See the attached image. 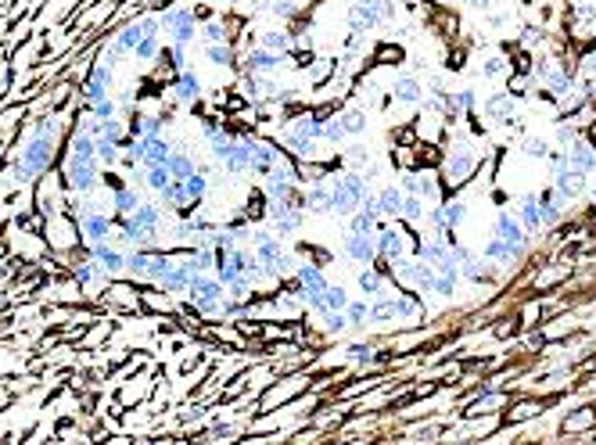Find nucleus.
Returning <instances> with one entry per match:
<instances>
[{
    "instance_id": "1",
    "label": "nucleus",
    "mask_w": 596,
    "mask_h": 445,
    "mask_svg": "<svg viewBox=\"0 0 596 445\" xmlns=\"http://www.w3.org/2000/svg\"><path fill=\"white\" fill-rule=\"evenodd\" d=\"M65 115H36L29 119V126L22 130L12 158H8V169H4V180L12 187H33L40 184L44 176H51L58 169V158H61V144H65Z\"/></svg>"
},
{
    "instance_id": "2",
    "label": "nucleus",
    "mask_w": 596,
    "mask_h": 445,
    "mask_svg": "<svg viewBox=\"0 0 596 445\" xmlns=\"http://www.w3.org/2000/svg\"><path fill=\"white\" fill-rule=\"evenodd\" d=\"M248 248L255 251V258H259V266L274 277V281H288L295 274V266H298V251L291 248V241L277 237L266 223H255L251 226V237H248Z\"/></svg>"
},
{
    "instance_id": "3",
    "label": "nucleus",
    "mask_w": 596,
    "mask_h": 445,
    "mask_svg": "<svg viewBox=\"0 0 596 445\" xmlns=\"http://www.w3.org/2000/svg\"><path fill=\"white\" fill-rule=\"evenodd\" d=\"M481 162H485V151H481V144L471 137V133H457L453 140H449V147H446V158H442V172L439 176H446V187L449 191H460L471 176L481 169Z\"/></svg>"
},
{
    "instance_id": "4",
    "label": "nucleus",
    "mask_w": 596,
    "mask_h": 445,
    "mask_svg": "<svg viewBox=\"0 0 596 445\" xmlns=\"http://www.w3.org/2000/svg\"><path fill=\"white\" fill-rule=\"evenodd\" d=\"M327 184H330V216L334 219H349L360 205H363V198L374 191V184L367 180V172H360V169H334L330 176H327Z\"/></svg>"
},
{
    "instance_id": "5",
    "label": "nucleus",
    "mask_w": 596,
    "mask_h": 445,
    "mask_svg": "<svg viewBox=\"0 0 596 445\" xmlns=\"http://www.w3.org/2000/svg\"><path fill=\"white\" fill-rule=\"evenodd\" d=\"M158 26H162V40L177 44V47H195L198 44V12L195 0H169V4L158 8Z\"/></svg>"
},
{
    "instance_id": "6",
    "label": "nucleus",
    "mask_w": 596,
    "mask_h": 445,
    "mask_svg": "<svg viewBox=\"0 0 596 445\" xmlns=\"http://www.w3.org/2000/svg\"><path fill=\"white\" fill-rule=\"evenodd\" d=\"M191 302V309L202 316V323H219L223 320V302H226V288L219 284L216 274H198L195 284L184 295Z\"/></svg>"
},
{
    "instance_id": "7",
    "label": "nucleus",
    "mask_w": 596,
    "mask_h": 445,
    "mask_svg": "<svg viewBox=\"0 0 596 445\" xmlns=\"http://www.w3.org/2000/svg\"><path fill=\"white\" fill-rule=\"evenodd\" d=\"M313 370H291V374H281L259 399H255V413H266V409H277V406H284V402H291V399H298L302 392H309L313 388Z\"/></svg>"
},
{
    "instance_id": "8",
    "label": "nucleus",
    "mask_w": 596,
    "mask_h": 445,
    "mask_svg": "<svg viewBox=\"0 0 596 445\" xmlns=\"http://www.w3.org/2000/svg\"><path fill=\"white\" fill-rule=\"evenodd\" d=\"M205 79H202V72L195 68V65H187L184 72H177L173 79L165 83V101L169 105H177L180 112H187V108H198L202 101H205Z\"/></svg>"
},
{
    "instance_id": "9",
    "label": "nucleus",
    "mask_w": 596,
    "mask_h": 445,
    "mask_svg": "<svg viewBox=\"0 0 596 445\" xmlns=\"http://www.w3.org/2000/svg\"><path fill=\"white\" fill-rule=\"evenodd\" d=\"M115 72L119 68H112L105 58H94L87 65V75H83V86H79V105H94V101H105V98L119 94L115 91Z\"/></svg>"
},
{
    "instance_id": "10",
    "label": "nucleus",
    "mask_w": 596,
    "mask_h": 445,
    "mask_svg": "<svg viewBox=\"0 0 596 445\" xmlns=\"http://www.w3.org/2000/svg\"><path fill=\"white\" fill-rule=\"evenodd\" d=\"M266 226L277 237H284V241L302 237V230H306V209H302V202H270L266 205Z\"/></svg>"
},
{
    "instance_id": "11",
    "label": "nucleus",
    "mask_w": 596,
    "mask_h": 445,
    "mask_svg": "<svg viewBox=\"0 0 596 445\" xmlns=\"http://www.w3.org/2000/svg\"><path fill=\"white\" fill-rule=\"evenodd\" d=\"M374 244H377V258H385V262H399V258L409 255V237H406V230H402L399 219L395 223L381 219L377 234H374Z\"/></svg>"
},
{
    "instance_id": "12",
    "label": "nucleus",
    "mask_w": 596,
    "mask_h": 445,
    "mask_svg": "<svg viewBox=\"0 0 596 445\" xmlns=\"http://www.w3.org/2000/svg\"><path fill=\"white\" fill-rule=\"evenodd\" d=\"M399 187L406 195H420L428 205H435V202L446 198V187L439 180V172H424V169H402L399 172Z\"/></svg>"
},
{
    "instance_id": "13",
    "label": "nucleus",
    "mask_w": 596,
    "mask_h": 445,
    "mask_svg": "<svg viewBox=\"0 0 596 445\" xmlns=\"http://www.w3.org/2000/svg\"><path fill=\"white\" fill-rule=\"evenodd\" d=\"M288 68V54H277V51H266L259 44H248L241 51V72H251V75H281Z\"/></svg>"
},
{
    "instance_id": "14",
    "label": "nucleus",
    "mask_w": 596,
    "mask_h": 445,
    "mask_svg": "<svg viewBox=\"0 0 596 445\" xmlns=\"http://www.w3.org/2000/svg\"><path fill=\"white\" fill-rule=\"evenodd\" d=\"M248 44H259L266 51H277V54H291L298 36L291 33V26H277V22H263L259 29H248L244 33V47Z\"/></svg>"
},
{
    "instance_id": "15",
    "label": "nucleus",
    "mask_w": 596,
    "mask_h": 445,
    "mask_svg": "<svg viewBox=\"0 0 596 445\" xmlns=\"http://www.w3.org/2000/svg\"><path fill=\"white\" fill-rule=\"evenodd\" d=\"M338 255H342V262L349 266V270H363V266H370L377 258V244H374V234H342V248H338Z\"/></svg>"
},
{
    "instance_id": "16",
    "label": "nucleus",
    "mask_w": 596,
    "mask_h": 445,
    "mask_svg": "<svg viewBox=\"0 0 596 445\" xmlns=\"http://www.w3.org/2000/svg\"><path fill=\"white\" fill-rule=\"evenodd\" d=\"M87 255L101 266L108 277H126V248L112 237V241H98V244H87Z\"/></svg>"
},
{
    "instance_id": "17",
    "label": "nucleus",
    "mask_w": 596,
    "mask_h": 445,
    "mask_svg": "<svg viewBox=\"0 0 596 445\" xmlns=\"http://www.w3.org/2000/svg\"><path fill=\"white\" fill-rule=\"evenodd\" d=\"M327 176L330 172H320V176H313V180L302 187V209H306V216H316V219L330 216V184H327Z\"/></svg>"
},
{
    "instance_id": "18",
    "label": "nucleus",
    "mask_w": 596,
    "mask_h": 445,
    "mask_svg": "<svg viewBox=\"0 0 596 445\" xmlns=\"http://www.w3.org/2000/svg\"><path fill=\"white\" fill-rule=\"evenodd\" d=\"M485 119L496 123V126H521V115H518V98L514 94H489V101L481 105Z\"/></svg>"
},
{
    "instance_id": "19",
    "label": "nucleus",
    "mask_w": 596,
    "mask_h": 445,
    "mask_svg": "<svg viewBox=\"0 0 596 445\" xmlns=\"http://www.w3.org/2000/svg\"><path fill=\"white\" fill-rule=\"evenodd\" d=\"M492 237H499V241H506V244H514V248H521V251H528V248H532L528 230L518 223V216H514V212H506V209L496 216V223H492Z\"/></svg>"
},
{
    "instance_id": "20",
    "label": "nucleus",
    "mask_w": 596,
    "mask_h": 445,
    "mask_svg": "<svg viewBox=\"0 0 596 445\" xmlns=\"http://www.w3.org/2000/svg\"><path fill=\"white\" fill-rule=\"evenodd\" d=\"M288 155H284V147H281V140L277 137H259V144H255V165H251V176L255 180H263V176L274 169V165H281Z\"/></svg>"
},
{
    "instance_id": "21",
    "label": "nucleus",
    "mask_w": 596,
    "mask_h": 445,
    "mask_svg": "<svg viewBox=\"0 0 596 445\" xmlns=\"http://www.w3.org/2000/svg\"><path fill=\"white\" fill-rule=\"evenodd\" d=\"M202 58H205L212 68H223V72H241V47H237L234 40L202 44Z\"/></svg>"
},
{
    "instance_id": "22",
    "label": "nucleus",
    "mask_w": 596,
    "mask_h": 445,
    "mask_svg": "<svg viewBox=\"0 0 596 445\" xmlns=\"http://www.w3.org/2000/svg\"><path fill=\"white\" fill-rule=\"evenodd\" d=\"M392 302H395V320H399V323L417 327V323L428 320V309H424V302H420V295H417L413 288H399V291L392 295Z\"/></svg>"
},
{
    "instance_id": "23",
    "label": "nucleus",
    "mask_w": 596,
    "mask_h": 445,
    "mask_svg": "<svg viewBox=\"0 0 596 445\" xmlns=\"http://www.w3.org/2000/svg\"><path fill=\"white\" fill-rule=\"evenodd\" d=\"M353 274H356V291H360L367 302L381 298V295H385V288H392V284H395V281H392V274L377 270L374 262H370V266H363V270H353Z\"/></svg>"
},
{
    "instance_id": "24",
    "label": "nucleus",
    "mask_w": 596,
    "mask_h": 445,
    "mask_svg": "<svg viewBox=\"0 0 596 445\" xmlns=\"http://www.w3.org/2000/svg\"><path fill=\"white\" fill-rule=\"evenodd\" d=\"M536 198H539V216H543V230H553V226H557V223L564 219V209H568L571 202H568V198H564V195H560V191H557L553 184H550V187H543V191H539Z\"/></svg>"
},
{
    "instance_id": "25",
    "label": "nucleus",
    "mask_w": 596,
    "mask_h": 445,
    "mask_svg": "<svg viewBox=\"0 0 596 445\" xmlns=\"http://www.w3.org/2000/svg\"><path fill=\"white\" fill-rule=\"evenodd\" d=\"M424 94H428V91H424V83L417 75H399L392 83V101L402 105V108H420Z\"/></svg>"
},
{
    "instance_id": "26",
    "label": "nucleus",
    "mask_w": 596,
    "mask_h": 445,
    "mask_svg": "<svg viewBox=\"0 0 596 445\" xmlns=\"http://www.w3.org/2000/svg\"><path fill=\"white\" fill-rule=\"evenodd\" d=\"M514 216H518V223L528 230V237H539V234H543V216H539V198H536V191H528V195H521V198L514 202Z\"/></svg>"
},
{
    "instance_id": "27",
    "label": "nucleus",
    "mask_w": 596,
    "mask_h": 445,
    "mask_svg": "<svg viewBox=\"0 0 596 445\" xmlns=\"http://www.w3.org/2000/svg\"><path fill=\"white\" fill-rule=\"evenodd\" d=\"M248 434V420H209L198 441H241Z\"/></svg>"
},
{
    "instance_id": "28",
    "label": "nucleus",
    "mask_w": 596,
    "mask_h": 445,
    "mask_svg": "<svg viewBox=\"0 0 596 445\" xmlns=\"http://www.w3.org/2000/svg\"><path fill=\"white\" fill-rule=\"evenodd\" d=\"M198 169H202V158L187 144L173 140V155H169V172H173V180H187V176L198 172Z\"/></svg>"
},
{
    "instance_id": "29",
    "label": "nucleus",
    "mask_w": 596,
    "mask_h": 445,
    "mask_svg": "<svg viewBox=\"0 0 596 445\" xmlns=\"http://www.w3.org/2000/svg\"><path fill=\"white\" fill-rule=\"evenodd\" d=\"M585 180H589L585 172H578V169L568 165V169H557V172H553V180H550V184H553L568 202H578V198L585 195Z\"/></svg>"
},
{
    "instance_id": "30",
    "label": "nucleus",
    "mask_w": 596,
    "mask_h": 445,
    "mask_svg": "<svg viewBox=\"0 0 596 445\" xmlns=\"http://www.w3.org/2000/svg\"><path fill=\"white\" fill-rule=\"evenodd\" d=\"M338 158H342V165L346 169H367L370 162H374V151H370V144L363 140V137H349L346 144H342V151H338Z\"/></svg>"
},
{
    "instance_id": "31",
    "label": "nucleus",
    "mask_w": 596,
    "mask_h": 445,
    "mask_svg": "<svg viewBox=\"0 0 596 445\" xmlns=\"http://www.w3.org/2000/svg\"><path fill=\"white\" fill-rule=\"evenodd\" d=\"M525 255H528V251L506 244V241H499V237H489V244H485V251H481V258H489L492 266H518V262H525Z\"/></svg>"
},
{
    "instance_id": "32",
    "label": "nucleus",
    "mask_w": 596,
    "mask_h": 445,
    "mask_svg": "<svg viewBox=\"0 0 596 445\" xmlns=\"http://www.w3.org/2000/svg\"><path fill=\"white\" fill-rule=\"evenodd\" d=\"M338 119H342L349 137H367V130H370V115L363 105H342L338 108Z\"/></svg>"
},
{
    "instance_id": "33",
    "label": "nucleus",
    "mask_w": 596,
    "mask_h": 445,
    "mask_svg": "<svg viewBox=\"0 0 596 445\" xmlns=\"http://www.w3.org/2000/svg\"><path fill=\"white\" fill-rule=\"evenodd\" d=\"M568 162H571V169H578V172H585V176H592L596 172V147L592 144H585L582 137L568 147Z\"/></svg>"
},
{
    "instance_id": "34",
    "label": "nucleus",
    "mask_w": 596,
    "mask_h": 445,
    "mask_svg": "<svg viewBox=\"0 0 596 445\" xmlns=\"http://www.w3.org/2000/svg\"><path fill=\"white\" fill-rule=\"evenodd\" d=\"M402 198H406V191H402L399 184H381V187H377V202H381V209H385V219H399Z\"/></svg>"
},
{
    "instance_id": "35",
    "label": "nucleus",
    "mask_w": 596,
    "mask_h": 445,
    "mask_svg": "<svg viewBox=\"0 0 596 445\" xmlns=\"http://www.w3.org/2000/svg\"><path fill=\"white\" fill-rule=\"evenodd\" d=\"M388 323H395V302H392V295H381L370 302L367 327H388Z\"/></svg>"
},
{
    "instance_id": "36",
    "label": "nucleus",
    "mask_w": 596,
    "mask_h": 445,
    "mask_svg": "<svg viewBox=\"0 0 596 445\" xmlns=\"http://www.w3.org/2000/svg\"><path fill=\"white\" fill-rule=\"evenodd\" d=\"M320 140H323V147H342V144L349 140V133H346L342 119H338V112H330V115L323 119V133H320Z\"/></svg>"
},
{
    "instance_id": "37",
    "label": "nucleus",
    "mask_w": 596,
    "mask_h": 445,
    "mask_svg": "<svg viewBox=\"0 0 596 445\" xmlns=\"http://www.w3.org/2000/svg\"><path fill=\"white\" fill-rule=\"evenodd\" d=\"M424 216H428V202H424L420 195H406V198H402V212H399V219L409 223V226H420Z\"/></svg>"
},
{
    "instance_id": "38",
    "label": "nucleus",
    "mask_w": 596,
    "mask_h": 445,
    "mask_svg": "<svg viewBox=\"0 0 596 445\" xmlns=\"http://www.w3.org/2000/svg\"><path fill=\"white\" fill-rule=\"evenodd\" d=\"M442 212H446L449 234H457V230L467 223V202H464V198H442Z\"/></svg>"
},
{
    "instance_id": "39",
    "label": "nucleus",
    "mask_w": 596,
    "mask_h": 445,
    "mask_svg": "<svg viewBox=\"0 0 596 445\" xmlns=\"http://www.w3.org/2000/svg\"><path fill=\"white\" fill-rule=\"evenodd\" d=\"M460 281H464L460 270H439V274H435V288H432V295H435V298H453L457 288H460Z\"/></svg>"
},
{
    "instance_id": "40",
    "label": "nucleus",
    "mask_w": 596,
    "mask_h": 445,
    "mask_svg": "<svg viewBox=\"0 0 596 445\" xmlns=\"http://www.w3.org/2000/svg\"><path fill=\"white\" fill-rule=\"evenodd\" d=\"M453 105H457L460 115H478L481 112V98H478L474 86H460V91L453 94Z\"/></svg>"
},
{
    "instance_id": "41",
    "label": "nucleus",
    "mask_w": 596,
    "mask_h": 445,
    "mask_svg": "<svg viewBox=\"0 0 596 445\" xmlns=\"http://www.w3.org/2000/svg\"><path fill=\"white\" fill-rule=\"evenodd\" d=\"M377 223H381L377 216H370L367 209H356V212L346 219V230H349V234H377Z\"/></svg>"
},
{
    "instance_id": "42",
    "label": "nucleus",
    "mask_w": 596,
    "mask_h": 445,
    "mask_svg": "<svg viewBox=\"0 0 596 445\" xmlns=\"http://www.w3.org/2000/svg\"><path fill=\"white\" fill-rule=\"evenodd\" d=\"M506 72H510V58L506 54H485V61H481V75L485 79H506Z\"/></svg>"
},
{
    "instance_id": "43",
    "label": "nucleus",
    "mask_w": 596,
    "mask_h": 445,
    "mask_svg": "<svg viewBox=\"0 0 596 445\" xmlns=\"http://www.w3.org/2000/svg\"><path fill=\"white\" fill-rule=\"evenodd\" d=\"M367 313H370V302L360 295H353V302L346 306V320H349V330H360V327H367Z\"/></svg>"
},
{
    "instance_id": "44",
    "label": "nucleus",
    "mask_w": 596,
    "mask_h": 445,
    "mask_svg": "<svg viewBox=\"0 0 596 445\" xmlns=\"http://www.w3.org/2000/svg\"><path fill=\"white\" fill-rule=\"evenodd\" d=\"M323 302H327V309H346V306L353 302V291H349L346 284H327Z\"/></svg>"
},
{
    "instance_id": "45",
    "label": "nucleus",
    "mask_w": 596,
    "mask_h": 445,
    "mask_svg": "<svg viewBox=\"0 0 596 445\" xmlns=\"http://www.w3.org/2000/svg\"><path fill=\"white\" fill-rule=\"evenodd\" d=\"M442 434H446V427H442V424L409 427V431H406V441H435V438H442Z\"/></svg>"
},
{
    "instance_id": "46",
    "label": "nucleus",
    "mask_w": 596,
    "mask_h": 445,
    "mask_svg": "<svg viewBox=\"0 0 596 445\" xmlns=\"http://www.w3.org/2000/svg\"><path fill=\"white\" fill-rule=\"evenodd\" d=\"M550 140H543V137H521V155H528V158H546L550 155Z\"/></svg>"
},
{
    "instance_id": "47",
    "label": "nucleus",
    "mask_w": 596,
    "mask_h": 445,
    "mask_svg": "<svg viewBox=\"0 0 596 445\" xmlns=\"http://www.w3.org/2000/svg\"><path fill=\"white\" fill-rule=\"evenodd\" d=\"M589 427H592V409H578V413H571V417L560 424L564 434H571V431H589Z\"/></svg>"
},
{
    "instance_id": "48",
    "label": "nucleus",
    "mask_w": 596,
    "mask_h": 445,
    "mask_svg": "<svg viewBox=\"0 0 596 445\" xmlns=\"http://www.w3.org/2000/svg\"><path fill=\"white\" fill-rule=\"evenodd\" d=\"M374 58H377V61H392V65H402V61H406V51H402V47H392V44H381Z\"/></svg>"
},
{
    "instance_id": "49",
    "label": "nucleus",
    "mask_w": 596,
    "mask_h": 445,
    "mask_svg": "<svg viewBox=\"0 0 596 445\" xmlns=\"http://www.w3.org/2000/svg\"><path fill=\"white\" fill-rule=\"evenodd\" d=\"M575 140H578V130L568 123H557V147H571Z\"/></svg>"
},
{
    "instance_id": "50",
    "label": "nucleus",
    "mask_w": 596,
    "mask_h": 445,
    "mask_svg": "<svg viewBox=\"0 0 596 445\" xmlns=\"http://www.w3.org/2000/svg\"><path fill=\"white\" fill-rule=\"evenodd\" d=\"M546 162H550V169H553V172H557V169H568V165H571V162H568V147H550Z\"/></svg>"
},
{
    "instance_id": "51",
    "label": "nucleus",
    "mask_w": 596,
    "mask_h": 445,
    "mask_svg": "<svg viewBox=\"0 0 596 445\" xmlns=\"http://www.w3.org/2000/svg\"><path fill=\"white\" fill-rule=\"evenodd\" d=\"M202 4H209L216 12H237L241 4H248V0H202Z\"/></svg>"
},
{
    "instance_id": "52",
    "label": "nucleus",
    "mask_w": 596,
    "mask_h": 445,
    "mask_svg": "<svg viewBox=\"0 0 596 445\" xmlns=\"http://www.w3.org/2000/svg\"><path fill=\"white\" fill-rule=\"evenodd\" d=\"M485 22H489V29H496V33H499V29L510 22V15H506V12H489V19H485Z\"/></svg>"
},
{
    "instance_id": "53",
    "label": "nucleus",
    "mask_w": 596,
    "mask_h": 445,
    "mask_svg": "<svg viewBox=\"0 0 596 445\" xmlns=\"http://www.w3.org/2000/svg\"><path fill=\"white\" fill-rule=\"evenodd\" d=\"M589 198H592V205H596V184H592V187H589Z\"/></svg>"
},
{
    "instance_id": "54",
    "label": "nucleus",
    "mask_w": 596,
    "mask_h": 445,
    "mask_svg": "<svg viewBox=\"0 0 596 445\" xmlns=\"http://www.w3.org/2000/svg\"><path fill=\"white\" fill-rule=\"evenodd\" d=\"M346 4H353V0H346Z\"/></svg>"
},
{
    "instance_id": "55",
    "label": "nucleus",
    "mask_w": 596,
    "mask_h": 445,
    "mask_svg": "<svg viewBox=\"0 0 596 445\" xmlns=\"http://www.w3.org/2000/svg\"><path fill=\"white\" fill-rule=\"evenodd\" d=\"M395 4H399V0H395Z\"/></svg>"
}]
</instances>
